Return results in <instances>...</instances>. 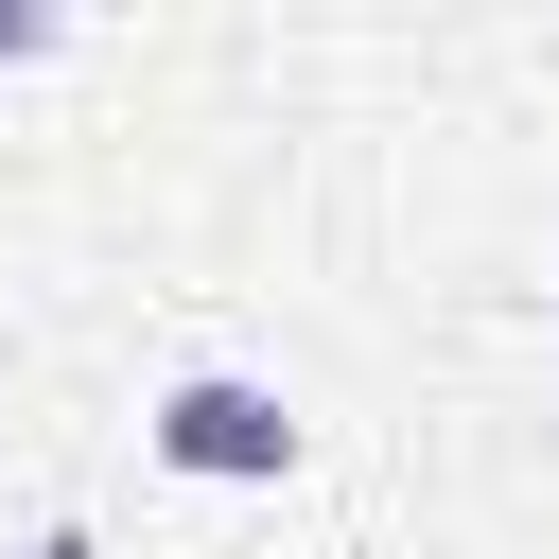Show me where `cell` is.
Masks as SVG:
<instances>
[{
  "label": "cell",
  "mask_w": 559,
  "mask_h": 559,
  "mask_svg": "<svg viewBox=\"0 0 559 559\" xmlns=\"http://www.w3.org/2000/svg\"><path fill=\"white\" fill-rule=\"evenodd\" d=\"M17 559H105V542H87V524H35V542H17Z\"/></svg>",
  "instance_id": "obj_3"
},
{
  "label": "cell",
  "mask_w": 559,
  "mask_h": 559,
  "mask_svg": "<svg viewBox=\"0 0 559 559\" xmlns=\"http://www.w3.org/2000/svg\"><path fill=\"white\" fill-rule=\"evenodd\" d=\"M52 52V0H0V70H35Z\"/></svg>",
  "instance_id": "obj_2"
},
{
  "label": "cell",
  "mask_w": 559,
  "mask_h": 559,
  "mask_svg": "<svg viewBox=\"0 0 559 559\" xmlns=\"http://www.w3.org/2000/svg\"><path fill=\"white\" fill-rule=\"evenodd\" d=\"M140 454L192 472V489H280V472H297V402H280L262 367H175L157 419H140Z\"/></svg>",
  "instance_id": "obj_1"
}]
</instances>
